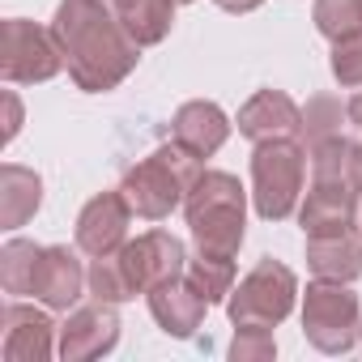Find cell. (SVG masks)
<instances>
[{"label":"cell","mask_w":362,"mask_h":362,"mask_svg":"<svg viewBox=\"0 0 362 362\" xmlns=\"http://www.w3.org/2000/svg\"><path fill=\"white\" fill-rule=\"evenodd\" d=\"M90 294L103 298V303H128V298H136V286L128 281V273H124V264H119L115 252L94 256V264H90Z\"/></svg>","instance_id":"obj_23"},{"label":"cell","mask_w":362,"mask_h":362,"mask_svg":"<svg viewBox=\"0 0 362 362\" xmlns=\"http://www.w3.org/2000/svg\"><path fill=\"white\" fill-rule=\"evenodd\" d=\"M184 214L197 239V252L214 256H235L243 247V214H247V192L235 175L226 170H201L197 184L184 197Z\"/></svg>","instance_id":"obj_2"},{"label":"cell","mask_w":362,"mask_h":362,"mask_svg":"<svg viewBox=\"0 0 362 362\" xmlns=\"http://www.w3.org/2000/svg\"><path fill=\"white\" fill-rule=\"evenodd\" d=\"M124 30L141 43V47H153L170 35V22H175V0H124L115 9Z\"/></svg>","instance_id":"obj_19"},{"label":"cell","mask_w":362,"mask_h":362,"mask_svg":"<svg viewBox=\"0 0 362 362\" xmlns=\"http://www.w3.org/2000/svg\"><path fill=\"white\" fill-rule=\"evenodd\" d=\"M81 252V247H77ZM73 247H43L39 264H35V281H30V298L47 303L52 311H69L77 307L81 290L90 286V269H81Z\"/></svg>","instance_id":"obj_12"},{"label":"cell","mask_w":362,"mask_h":362,"mask_svg":"<svg viewBox=\"0 0 362 362\" xmlns=\"http://www.w3.org/2000/svg\"><path fill=\"white\" fill-rule=\"evenodd\" d=\"M201 170H205V166H201L197 153H188L184 145L170 141V145L153 149L149 158H141L136 166H128L119 192L128 197V205H132L136 218L162 222V218H170V209L184 205V197H188V188L197 184Z\"/></svg>","instance_id":"obj_3"},{"label":"cell","mask_w":362,"mask_h":362,"mask_svg":"<svg viewBox=\"0 0 362 362\" xmlns=\"http://www.w3.org/2000/svg\"><path fill=\"white\" fill-rule=\"evenodd\" d=\"M362 328V307L349 281H324L315 277L303 294V337L320 354H345L354 349Z\"/></svg>","instance_id":"obj_5"},{"label":"cell","mask_w":362,"mask_h":362,"mask_svg":"<svg viewBox=\"0 0 362 362\" xmlns=\"http://www.w3.org/2000/svg\"><path fill=\"white\" fill-rule=\"evenodd\" d=\"M39 201H43V179L18 162H5V170H0V226L5 230L26 226V218H35Z\"/></svg>","instance_id":"obj_18"},{"label":"cell","mask_w":362,"mask_h":362,"mask_svg":"<svg viewBox=\"0 0 362 362\" xmlns=\"http://www.w3.org/2000/svg\"><path fill=\"white\" fill-rule=\"evenodd\" d=\"M128 222H132V205L128 197L115 188V192H98L81 218H77V247L86 256H107V252H119L128 243Z\"/></svg>","instance_id":"obj_11"},{"label":"cell","mask_w":362,"mask_h":362,"mask_svg":"<svg viewBox=\"0 0 362 362\" xmlns=\"http://www.w3.org/2000/svg\"><path fill=\"white\" fill-rule=\"evenodd\" d=\"M145 298H149V311H153L158 328H162L166 337H179V341L197 337V328H201V320H205V311H209V303L188 286L184 273L170 277V281H162V286H153Z\"/></svg>","instance_id":"obj_15"},{"label":"cell","mask_w":362,"mask_h":362,"mask_svg":"<svg viewBox=\"0 0 362 362\" xmlns=\"http://www.w3.org/2000/svg\"><path fill=\"white\" fill-rule=\"evenodd\" d=\"M307 179V149L298 136L260 141L252 153V201L264 222H281L298 209Z\"/></svg>","instance_id":"obj_4"},{"label":"cell","mask_w":362,"mask_h":362,"mask_svg":"<svg viewBox=\"0 0 362 362\" xmlns=\"http://www.w3.org/2000/svg\"><path fill=\"white\" fill-rule=\"evenodd\" d=\"M307 264L324 281H358L362 277V235H332L307 239Z\"/></svg>","instance_id":"obj_17"},{"label":"cell","mask_w":362,"mask_h":362,"mask_svg":"<svg viewBox=\"0 0 362 362\" xmlns=\"http://www.w3.org/2000/svg\"><path fill=\"white\" fill-rule=\"evenodd\" d=\"M226 136H230L226 111H222L218 103H205V98L184 103V107L175 111V119H170V141L184 145L188 153H197L201 162L214 158V153L226 145Z\"/></svg>","instance_id":"obj_16"},{"label":"cell","mask_w":362,"mask_h":362,"mask_svg":"<svg viewBox=\"0 0 362 362\" xmlns=\"http://www.w3.org/2000/svg\"><path fill=\"white\" fill-rule=\"evenodd\" d=\"M218 9H226V13H252V9H260L264 0H214Z\"/></svg>","instance_id":"obj_28"},{"label":"cell","mask_w":362,"mask_h":362,"mask_svg":"<svg viewBox=\"0 0 362 362\" xmlns=\"http://www.w3.org/2000/svg\"><path fill=\"white\" fill-rule=\"evenodd\" d=\"M230 358H235V362H269V358H277V337H273V328H264V324H243V328H235Z\"/></svg>","instance_id":"obj_25"},{"label":"cell","mask_w":362,"mask_h":362,"mask_svg":"<svg viewBox=\"0 0 362 362\" xmlns=\"http://www.w3.org/2000/svg\"><path fill=\"white\" fill-rule=\"evenodd\" d=\"M115 341H119V315L111 311V303L94 298L90 307H77V311L64 320L56 354H60L64 362H86V358L111 354Z\"/></svg>","instance_id":"obj_10"},{"label":"cell","mask_w":362,"mask_h":362,"mask_svg":"<svg viewBox=\"0 0 362 362\" xmlns=\"http://www.w3.org/2000/svg\"><path fill=\"white\" fill-rule=\"evenodd\" d=\"M0 354L9 362H47L56 354V324L26 303H9L0 311Z\"/></svg>","instance_id":"obj_13"},{"label":"cell","mask_w":362,"mask_h":362,"mask_svg":"<svg viewBox=\"0 0 362 362\" xmlns=\"http://www.w3.org/2000/svg\"><path fill=\"white\" fill-rule=\"evenodd\" d=\"M175 5H192V0H175Z\"/></svg>","instance_id":"obj_33"},{"label":"cell","mask_w":362,"mask_h":362,"mask_svg":"<svg viewBox=\"0 0 362 362\" xmlns=\"http://www.w3.org/2000/svg\"><path fill=\"white\" fill-rule=\"evenodd\" d=\"M39 252L43 247L26 243V239H9L5 243V252H0V286H5V294H30Z\"/></svg>","instance_id":"obj_22"},{"label":"cell","mask_w":362,"mask_h":362,"mask_svg":"<svg viewBox=\"0 0 362 362\" xmlns=\"http://www.w3.org/2000/svg\"><path fill=\"white\" fill-rule=\"evenodd\" d=\"M358 188L341 184V179H311V192L298 209L303 235L307 239H332V235H349L358 226Z\"/></svg>","instance_id":"obj_9"},{"label":"cell","mask_w":362,"mask_h":362,"mask_svg":"<svg viewBox=\"0 0 362 362\" xmlns=\"http://www.w3.org/2000/svg\"><path fill=\"white\" fill-rule=\"evenodd\" d=\"M235 124L256 145L260 141H273V136H298L303 141V107L290 94H281V90H256L243 103V111H239Z\"/></svg>","instance_id":"obj_14"},{"label":"cell","mask_w":362,"mask_h":362,"mask_svg":"<svg viewBox=\"0 0 362 362\" xmlns=\"http://www.w3.org/2000/svg\"><path fill=\"white\" fill-rule=\"evenodd\" d=\"M294 298H298V277H294L281 260L264 256V260L230 290L226 315H230L235 328H243V324H264V328H273V324H281V320L294 311Z\"/></svg>","instance_id":"obj_6"},{"label":"cell","mask_w":362,"mask_h":362,"mask_svg":"<svg viewBox=\"0 0 362 362\" xmlns=\"http://www.w3.org/2000/svg\"><path fill=\"white\" fill-rule=\"evenodd\" d=\"M358 235H362V205H358Z\"/></svg>","instance_id":"obj_31"},{"label":"cell","mask_w":362,"mask_h":362,"mask_svg":"<svg viewBox=\"0 0 362 362\" xmlns=\"http://www.w3.org/2000/svg\"><path fill=\"white\" fill-rule=\"evenodd\" d=\"M332 77L345 90H362V35L332 43Z\"/></svg>","instance_id":"obj_26"},{"label":"cell","mask_w":362,"mask_h":362,"mask_svg":"<svg viewBox=\"0 0 362 362\" xmlns=\"http://www.w3.org/2000/svg\"><path fill=\"white\" fill-rule=\"evenodd\" d=\"M52 30L64 47L69 77L90 94L115 90L141 60V43L107 0H60Z\"/></svg>","instance_id":"obj_1"},{"label":"cell","mask_w":362,"mask_h":362,"mask_svg":"<svg viewBox=\"0 0 362 362\" xmlns=\"http://www.w3.org/2000/svg\"><path fill=\"white\" fill-rule=\"evenodd\" d=\"M115 256H119L128 281L136 286V294H149L153 286H162L188 269V252L170 230H145L132 243H124Z\"/></svg>","instance_id":"obj_8"},{"label":"cell","mask_w":362,"mask_h":362,"mask_svg":"<svg viewBox=\"0 0 362 362\" xmlns=\"http://www.w3.org/2000/svg\"><path fill=\"white\" fill-rule=\"evenodd\" d=\"M354 188H358V197H362V145L354 149Z\"/></svg>","instance_id":"obj_30"},{"label":"cell","mask_w":362,"mask_h":362,"mask_svg":"<svg viewBox=\"0 0 362 362\" xmlns=\"http://www.w3.org/2000/svg\"><path fill=\"white\" fill-rule=\"evenodd\" d=\"M358 337H362V328H358Z\"/></svg>","instance_id":"obj_34"},{"label":"cell","mask_w":362,"mask_h":362,"mask_svg":"<svg viewBox=\"0 0 362 362\" xmlns=\"http://www.w3.org/2000/svg\"><path fill=\"white\" fill-rule=\"evenodd\" d=\"M5 107H9V124H5V141H13V136H18V128H22V107H18V94H13V90L5 94Z\"/></svg>","instance_id":"obj_27"},{"label":"cell","mask_w":362,"mask_h":362,"mask_svg":"<svg viewBox=\"0 0 362 362\" xmlns=\"http://www.w3.org/2000/svg\"><path fill=\"white\" fill-rule=\"evenodd\" d=\"M60 69H64V47H60L52 26H35L26 18L5 22V60H0V73H5L9 86H35V81L56 77Z\"/></svg>","instance_id":"obj_7"},{"label":"cell","mask_w":362,"mask_h":362,"mask_svg":"<svg viewBox=\"0 0 362 362\" xmlns=\"http://www.w3.org/2000/svg\"><path fill=\"white\" fill-rule=\"evenodd\" d=\"M188 286L214 307V303H226L230 290H235V256H214V252H201L197 260H188L184 269Z\"/></svg>","instance_id":"obj_20"},{"label":"cell","mask_w":362,"mask_h":362,"mask_svg":"<svg viewBox=\"0 0 362 362\" xmlns=\"http://www.w3.org/2000/svg\"><path fill=\"white\" fill-rule=\"evenodd\" d=\"M311 22L328 43L354 39V35H362V0H315Z\"/></svg>","instance_id":"obj_21"},{"label":"cell","mask_w":362,"mask_h":362,"mask_svg":"<svg viewBox=\"0 0 362 362\" xmlns=\"http://www.w3.org/2000/svg\"><path fill=\"white\" fill-rule=\"evenodd\" d=\"M107 5H111V9H119V5H124V0H107Z\"/></svg>","instance_id":"obj_32"},{"label":"cell","mask_w":362,"mask_h":362,"mask_svg":"<svg viewBox=\"0 0 362 362\" xmlns=\"http://www.w3.org/2000/svg\"><path fill=\"white\" fill-rule=\"evenodd\" d=\"M341 103L332 98V94H315L307 107H303V141H307V149L315 145V141H324V136H337L341 132Z\"/></svg>","instance_id":"obj_24"},{"label":"cell","mask_w":362,"mask_h":362,"mask_svg":"<svg viewBox=\"0 0 362 362\" xmlns=\"http://www.w3.org/2000/svg\"><path fill=\"white\" fill-rule=\"evenodd\" d=\"M345 119H349V124H358V128H362V90H358V94H354V98H349V103H345Z\"/></svg>","instance_id":"obj_29"}]
</instances>
